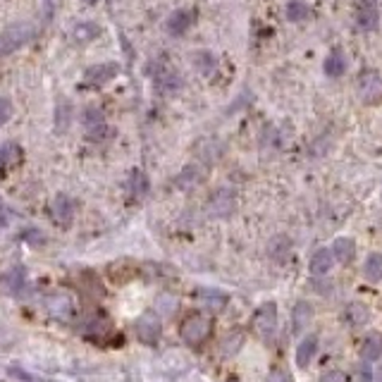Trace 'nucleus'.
Instances as JSON below:
<instances>
[{
    "instance_id": "4be33fe9",
    "label": "nucleus",
    "mask_w": 382,
    "mask_h": 382,
    "mask_svg": "<svg viewBox=\"0 0 382 382\" xmlns=\"http://www.w3.org/2000/svg\"><path fill=\"white\" fill-rule=\"evenodd\" d=\"M241 347H244V332H239V330L229 332L220 344V356L222 359H229V356H234Z\"/></svg>"
},
{
    "instance_id": "9d476101",
    "label": "nucleus",
    "mask_w": 382,
    "mask_h": 382,
    "mask_svg": "<svg viewBox=\"0 0 382 382\" xmlns=\"http://www.w3.org/2000/svg\"><path fill=\"white\" fill-rule=\"evenodd\" d=\"M193 24V12L191 10H174L165 22L167 34L172 36H184Z\"/></svg>"
},
{
    "instance_id": "6ab92c4d",
    "label": "nucleus",
    "mask_w": 382,
    "mask_h": 382,
    "mask_svg": "<svg viewBox=\"0 0 382 382\" xmlns=\"http://www.w3.org/2000/svg\"><path fill=\"white\" fill-rule=\"evenodd\" d=\"M344 313H347L349 325H354V328H363V325L371 323V309H368L366 304H361V302L349 304Z\"/></svg>"
},
{
    "instance_id": "a878e982",
    "label": "nucleus",
    "mask_w": 382,
    "mask_h": 382,
    "mask_svg": "<svg viewBox=\"0 0 382 382\" xmlns=\"http://www.w3.org/2000/svg\"><path fill=\"white\" fill-rule=\"evenodd\" d=\"M98 34H101V29H98L96 24H89V22L79 24V27L74 29V39H77L79 43H89L93 39H98Z\"/></svg>"
},
{
    "instance_id": "2eb2a0df",
    "label": "nucleus",
    "mask_w": 382,
    "mask_h": 382,
    "mask_svg": "<svg viewBox=\"0 0 382 382\" xmlns=\"http://www.w3.org/2000/svg\"><path fill=\"white\" fill-rule=\"evenodd\" d=\"M361 359L366 363H375L382 359V332H371L361 344Z\"/></svg>"
},
{
    "instance_id": "f3484780",
    "label": "nucleus",
    "mask_w": 382,
    "mask_h": 382,
    "mask_svg": "<svg viewBox=\"0 0 382 382\" xmlns=\"http://www.w3.org/2000/svg\"><path fill=\"white\" fill-rule=\"evenodd\" d=\"M313 306L309 304V302H299V304H294V311H292V328H294V332H304L309 325L313 323Z\"/></svg>"
},
{
    "instance_id": "0eeeda50",
    "label": "nucleus",
    "mask_w": 382,
    "mask_h": 382,
    "mask_svg": "<svg viewBox=\"0 0 382 382\" xmlns=\"http://www.w3.org/2000/svg\"><path fill=\"white\" fill-rule=\"evenodd\" d=\"M120 72L117 62H101V65H91L84 74V81L89 86H105L108 81H112Z\"/></svg>"
},
{
    "instance_id": "9b49d317",
    "label": "nucleus",
    "mask_w": 382,
    "mask_h": 382,
    "mask_svg": "<svg viewBox=\"0 0 382 382\" xmlns=\"http://www.w3.org/2000/svg\"><path fill=\"white\" fill-rule=\"evenodd\" d=\"M84 127H86V134H89V139L93 141H101L105 136V131H108V127H105V117L101 110L96 108H89L84 112Z\"/></svg>"
},
{
    "instance_id": "bb28decb",
    "label": "nucleus",
    "mask_w": 382,
    "mask_h": 382,
    "mask_svg": "<svg viewBox=\"0 0 382 382\" xmlns=\"http://www.w3.org/2000/svg\"><path fill=\"white\" fill-rule=\"evenodd\" d=\"M375 375H373V368H368V363H361L356 366L354 371V382H373Z\"/></svg>"
},
{
    "instance_id": "423d86ee",
    "label": "nucleus",
    "mask_w": 382,
    "mask_h": 382,
    "mask_svg": "<svg viewBox=\"0 0 382 382\" xmlns=\"http://www.w3.org/2000/svg\"><path fill=\"white\" fill-rule=\"evenodd\" d=\"M378 22H380L378 0H359V5H356V27L361 31H373L378 29Z\"/></svg>"
},
{
    "instance_id": "f257e3e1",
    "label": "nucleus",
    "mask_w": 382,
    "mask_h": 382,
    "mask_svg": "<svg viewBox=\"0 0 382 382\" xmlns=\"http://www.w3.org/2000/svg\"><path fill=\"white\" fill-rule=\"evenodd\" d=\"M210 335H213V321L208 316H203V313H191L179 325V337L186 347L193 349L203 347L210 340Z\"/></svg>"
},
{
    "instance_id": "a211bd4d",
    "label": "nucleus",
    "mask_w": 382,
    "mask_h": 382,
    "mask_svg": "<svg viewBox=\"0 0 382 382\" xmlns=\"http://www.w3.org/2000/svg\"><path fill=\"white\" fill-rule=\"evenodd\" d=\"M198 302L203 304V309L208 311H222L227 306V294L217 290H198Z\"/></svg>"
},
{
    "instance_id": "39448f33",
    "label": "nucleus",
    "mask_w": 382,
    "mask_h": 382,
    "mask_svg": "<svg viewBox=\"0 0 382 382\" xmlns=\"http://www.w3.org/2000/svg\"><path fill=\"white\" fill-rule=\"evenodd\" d=\"M136 337L143 342V344H158L160 340V318L155 316L153 311L143 313V316H139V321H136Z\"/></svg>"
},
{
    "instance_id": "20e7f679",
    "label": "nucleus",
    "mask_w": 382,
    "mask_h": 382,
    "mask_svg": "<svg viewBox=\"0 0 382 382\" xmlns=\"http://www.w3.org/2000/svg\"><path fill=\"white\" fill-rule=\"evenodd\" d=\"M356 93L366 105L382 101V74L375 70H363L356 81Z\"/></svg>"
},
{
    "instance_id": "6e6552de",
    "label": "nucleus",
    "mask_w": 382,
    "mask_h": 382,
    "mask_svg": "<svg viewBox=\"0 0 382 382\" xmlns=\"http://www.w3.org/2000/svg\"><path fill=\"white\" fill-rule=\"evenodd\" d=\"M74 210H77V203H74L70 196H65V193H58V196H55L53 201H51L53 220L58 222V225H62V227H67V225L72 222Z\"/></svg>"
},
{
    "instance_id": "c85d7f7f",
    "label": "nucleus",
    "mask_w": 382,
    "mask_h": 382,
    "mask_svg": "<svg viewBox=\"0 0 382 382\" xmlns=\"http://www.w3.org/2000/svg\"><path fill=\"white\" fill-rule=\"evenodd\" d=\"M321 382H347V375L340 368H330L321 375Z\"/></svg>"
},
{
    "instance_id": "412c9836",
    "label": "nucleus",
    "mask_w": 382,
    "mask_h": 382,
    "mask_svg": "<svg viewBox=\"0 0 382 382\" xmlns=\"http://www.w3.org/2000/svg\"><path fill=\"white\" fill-rule=\"evenodd\" d=\"M363 275H366L368 282H373V285H378L382 282V253H371L363 263Z\"/></svg>"
},
{
    "instance_id": "b1692460",
    "label": "nucleus",
    "mask_w": 382,
    "mask_h": 382,
    "mask_svg": "<svg viewBox=\"0 0 382 382\" xmlns=\"http://www.w3.org/2000/svg\"><path fill=\"white\" fill-rule=\"evenodd\" d=\"M311 17V8L304 3V0H292L290 5H287V20L292 22H304Z\"/></svg>"
},
{
    "instance_id": "1a4fd4ad",
    "label": "nucleus",
    "mask_w": 382,
    "mask_h": 382,
    "mask_svg": "<svg viewBox=\"0 0 382 382\" xmlns=\"http://www.w3.org/2000/svg\"><path fill=\"white\" fill-rule=\"evenodd\" d=\"M155 89L160 93H177L181 89V74L177 70H172L170 65H162L158 72H155Z\"/></svg>"
},
{
    "instance_id": "5701e85b",
    "label": "nucleus",
    "mask_w": 382,
    "mask_h": 382,
    "mask_svg": "<svg viewBox=\"0 0 382 382\" xmlns=\"http://www.w3.org/2000/svg\"><path fill=\"white\" fill-rule=\"evenodd\" d=\"M193 67L208 77V74L217 67V58L208 51H198V53H193Z\"/></svg>"
},
{
    "instance_id": "f8f14e48",
    "label": "nucleus",
    "mask_w": 382,
    "mask_h": 382,
    "mask_svg": "<svg viewBox=\"0 0 382 382\" xmlns=\"http://www.w3.org/2000/svg\"><path fill=\"white\" fill-rule=\"evenodd\" d=\"M332 265H335V256H332L330 249H316L309 261V270L311 275H316V277L328 275L332 270Z\"/></svg>"
},
{
    "instance_id": "aec40b11",
    "label": "nucleus",
    "mask_w": 382,
    "mask_h": 382,
    "mask_svg": "<svg viewBox=\"0 0 382 382\" xmlns=\"http://www.w3.org/2000/svg\"><path fill=\"white\" fill-rule=\"evenodd\" d=\"M22 155L24 153L17 143H5V146L0 148V170H10V167L20 165Z\"/></svg>"
},
{
    "instance_id": "2f4dec72",
    "label": "nucleus",
    "mask_w": 382,
    "mask_h": 382,
    "mask_svg": "<svg viewBox=\"0 0 382 382\" xmlns=\"http://www.w3.org/2000/svg\"><path fill=\"white\" fill-rule=\"evenodd\" d=\"M229 382H239V380H229Z\"/></svg>"
},
{
    "instance_id": "dca6fc26",
    "label": "nucleus",
    "mask_w": 382,
    "mask_h": 382,
    "mask_svg": "<svg viewBox=\"0 0 382 382\" xmlns=\"http://www.w3.org/2000/svg\"><path fill=\"white\" fill-rule=\"evenodd\" d=\"M330 251L337 263H352L356 258V241L352 237H337V239L332 241Z\"/></svg>"
},
{
    "instance_id": "ddd939ff",
    "label": "nucleus",
    "mask_w": 382,
    "mask_h": 382,
    "mask_svg": "<svg viewBox=\"0 0 382 382\" xmlns=\"http://www.w3.org/2000/svg\"><path fill=\"white\" fill-rule=\"evenodd\" d=\"M316 354H318V337L316 335L304 337L297 347V356H294V359H297V366L302 368V371H306V368L313 363V359H316Z\"/></svg>"
},
{
    "instance_id": "4468645a",
    "label": "nucleus",
    "mask_w": 382,
    "mask_h": 382,
    "mask_svg": "<svg viewBox=\"0 0 382 382\" xmlns=\"http://www.w3.org/2000/svg\"><path fill=\"white\" fill-rule=\"evenodd\" d=\"M347 67H349V60H347V55H344L342 48H335L328 58H325V65H323V70L328 77L332 79H337V77H344L347 74Z\"/></svg>"
},
{
    "instance_id": "393cba45",
    "label": "nucleus",
    "mask_w": 382,
    "mask_h": 382,
    "mask_svg": "<svg viewBox=\"0 0 382 382\" xmlns=\"http://www.w3.org/2000/svg\"><path fill=\"white\" fill-rule=\"evenodd\" d=\"M127 189H129V193L131 196H143V193L148 191V179H146V174H143L141 170H134L131 172V177H129V181H127Z\"/></svg>"
},
{
    "instance_id": "cd10ccee",
    "label": "nucleus",
    "mask_w": 382,
    "mask_h": 382,
    "mask_svg": "<svg viewBox=\"0 0 382 382\" xmlns=\"http://www.w3.org/2000/svg\"><path fill=\"white\" fill-rule=\"evenodd\" d=\"M12 112H15V108H12V101L5 96H0V124H5L12 117Z\"/></svg>"
},
{
    "instance_id": "7ed1b4c3",
    "label": "nucleus",
    "mask_w": 382,
    "mask_h": 382,
    "mask_svg": "<svg viewBox=\"0 0 382 382\" xmlns=\"http://www.w3.org/2000/svg\"><path fill=\"white\" fill-rule=\"evenodd\" d=\"M251 328L256 330V335H258L261 340L270 342L273 335L277 332V306L273 302L258 306L251 318Z\"/></svg>"
},
{
    "instance_id": "c756f323",
    "label": "nucleus",
    "mask_w": 382,
    "mask_h": 382,
    "mask_svg": "<svg viewBox=\"0 0 382 382\" xmlns=\"http://www.w3.org/2000/svg\"><path fill=\"white\" fill-rule=\"evenodd\" d=\"M265 382H292V378H290V373H287L285 368H273V371L268 373Z\"/></svg>"
},
{
    "instance_id": "f03ea898",
    "label": "nucleus",
    "mask_w": 382,
    "mask_h": 382,
    "mask_svg": "<svg viewBox=\"0 0 382 382\" xmlns=\"http://www.w3.org/2000/svg\"><path fill=\"white\" fill-rule=\"evenodd\" d=\"M34 39V27L27 22H20V24H12L0 34V58H5V55L20 51L22 46H27V43Z\"/></svg>"
},
{
    "instance_id": "7c9ffc66",
    "label": "nucleus",
    "mask_w": 382,
    "mask_h": 382,
    "mask_svg": "<svg viewBox=\"0 0 382 382\" xmlns=\"http://www.w3.org/2000/svg\"><path fill=\"white\" fill-rule=\"evenodd\" d=\"M84 3H89V5H93V3H98V0H84Z\"/></svg>"
}]
</instances>
